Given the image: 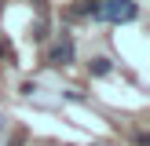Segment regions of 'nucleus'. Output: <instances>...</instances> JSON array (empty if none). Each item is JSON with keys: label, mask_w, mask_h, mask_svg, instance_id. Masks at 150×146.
Here are the masks:
<instances>
[{"label": "nucleus", "mask_w": 150, "mask_h": 146, "mask_svg": "<svg viewBox=\"0 0 150 146\" xmlns=\"http://www.w3.org/2000/svg\"><path fill=\"white\" fill-rule=\"evenodd\" d=\"M48 62L51 66H70L73 62V40H70V36H62V40L48 51Z\"/></svg>", "instance_id": "f03ea898"}, {"label": "nucleus", "mask_w": 150, "mask_h": 146, "mask_svg": "<svg viewBox=\"0 0 150 146\" xmlns=\"http://www.w3.org/2000/svg\"><path fill=\"white\" fill-rule=\"evenodd\" d=\"M84 11L99 22H132L139 15V4L136 0H88Z\"/></svg>", "instance_id": "f257e3e1"}, {"label": "nucleus", "mask_w": 150, "mask_h": 146, "mask_svg": "<svg viewBox=\"0 0 150 146\" xmlns=\"http://www.w3.org/2000/svg\"><path fill=\"white\" fill-rule=\"evenodd\" d=\"M92 73L95 77H106L110 73V58H92Z\"/></svg>", "instance_id": "7ed1b4c3"}]
</instances>
